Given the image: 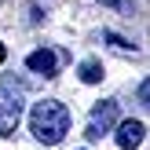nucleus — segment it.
<instances>
[{
	"label": "nucleus",
	"mask_w": 150,
	"mask_h": 150,
	"mask_svg": "<svg viewBox=\"0 0 150 150\" xmlns=\"http://www.w3.org/2000/svg\"><path fill=\"white\" fill-rule=\"evenodd\" d=\"M29 132H33V139L44 143V146L62 143L66 132H70V110H66V103H59V99L33 103V110H29Z\"/></svg>",
	"instance_id": "obj_1"
},
{
	"label": "nucleus",
	"mask_w": 150,
	"mask_h": 150,
	"mask_svg": "<svg viewBox=\"0 0 150 150\" xmlns=\"http://www.w3.org/2000/svg\"><path fill=\"white\" fill-rule=\"evenodd\" d=\"M22 110H26L22 88L4 84L0 88V136H15V128H18V121H22Z\"/></svg>",
	"instance_id": "obj_2"
},
{
	"label": "nucleus",
	"mask_w": 150,
	"mask_h": 150,
	"mask_svg": "<svg viewBox=\"0 0 150 150\" xmlns=\"http://www.w3.org/2000/svg\"><path fill=\"white\" fill-rule=\"evenodd\" d=\"M114 125H117V103H114V99H103V103H95L92 117H88L84 136H88V139H103Z\"/></svg>",
	"instance_id": "obj_3"
},
{
	"label": "nucleus",
	"mask_w": 150,
	"mask_h": 150,
	"mask_svg": "<svg viewBox=\"0 0 150 150\" xmlns=\"http://www.w3.org/2000/svg\"><path fill=\"white\" fill-rule=\"evenodd\" d=\"M143 139H146V128H143V121H136V117L121 121V125H117V132H114V143L121 146V150H136V146H143Z\"/></svg>",
	"instance_id": "obj_4"
},
{
	"label": "nucleus",
	"mask_w": 150,
	"mask_h": 150,
	"mask_svg": "<svg viewBox=\"0 0 150 150\" xmlns=\"http://www.w3.org/2000/svg\"><path fill=\"white\" fill-rule=\"evenodd\" d=\"M26 66L33 73H40V77H55V73H59V55L51 48H37V51L26 55Z\"/></svg>",
	"instance_id": "obj_5"
},
{
	"label": "nucleus",
	"mask_w": 150,
	"mask_h": 150,
	"mask_svg": "<svg viewBox=\"0 0 150 150\" xmlns=\"http://www.w3.org/2000/svg\"><path fill=\"white\" fill-rule=\"evenodd\" d=\"M81 81H84V84H99L103 81V62L99 59H84V62H81Z\"/></svg>",
	"instance_id": "obj_6"
},
{
	"label": "nucleus",
	"mask_w": 150,
	"mask_h": 150,
	"mask_svg": "<svg viewBox=\"0 0 150 150\" xmlns=\"http://www.w3.org/2000/svg\"><path fill=\"white\" fill-rule=\"evenodd\" d=\"M103 40H106V44H114V48H117V51H125V55H128V51H132V44L125 40V37H117L114 29H106V33H103Z\"/></svg>",
	"instance_id": "obj_7"
},
{
	"label": "nucleus",
	"mask_w": 150,
	"mask_h": 150,
	"mask_svg": "<svg viewBox=\"0 0 150 150\" xmlns=\"http://www.w3.org/2000/svg\"><path fill=\"white\" fill-rule=\"evenodd\" d=\"M139 103H143V106L150 110V77L143 81V84H139Z\"/></svg>",
	"instance_id": "obj_8"
},
{
	"label": "nucleus",
	"mask_w": 150,
	"mask_h": 150,
	"mask_svg": "<svg viewBox=\"0 0 150 150\" xmlns=\"http://www.w3.org/2000/svg\"><path fill=\"white\" fill-rule=\"evenodd\" d=\"M103 4H114V7H125V0H103Z\"/></svg>",
	"instance_id": "obj_9"
},
{
	"label": "nucleus",
	"mask_w": 150,
	"mask_h": 150,
	"mask_svg": "<svg viewBox=\"0 0 150 150\" xmlns=\"http://www.w3.org/2000/svg\"><path fill=\"white\" fill-rule=\"evenodd\" d=\"M4 55H7V48H4V44H0V62H4Z\"/></svg>",
	"instance_id": "obj_10"
}]
</instances>
